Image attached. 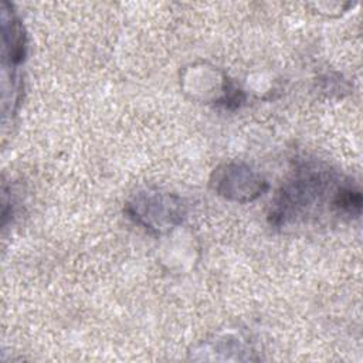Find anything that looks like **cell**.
<instances>
[{
	"label": "cell",
	"mask_w": 363,
	"mask_h": 363,
	"mask_svg": "<svg viewBox=\"0 0 363 363\" xmlns=\"http://www.w3.org/2000/svg\"><path fill=\"white\" fill-rule=\"evenodd\" d=\"M4 6V4H3ZM3 44L4 60L9 61V67L16 69L26 58L27 54V37L24 27L13 10H3Z\"/></svg>",
	"instance_id": "4"
},
{
	"label": "cell",
	"mask_w": 363,
	"mask_h": 363,
	"mask_svg": "<svg viewBox=\"0 0 363 363\" xmlns=\"http://www.w3.org/2000/svg\"><path fill=\"white\" fill-rule=\"evenodd\" d=\"M345 179L333 170L303 163L284 183L271 203L268 221L272 227H285L318 216L323 207L332 211L333 197Z\"/></svg>",
	"instance_id": "1"
},
{
	"label": "cell",
	"mask_w": 363,
	"mask_h": 363,
	"mask_svg": "<svg viewBox=\"0 0 363 363\" xmlns=\"http://www.w3.org/2000/svg\"><path fill=\"white\" fill-rule=\"evenodd\" d=\"M213 190L228 201L250 203L268 190L261 173L242 162H225L217 166L210 177Z\"/></svg>",
	"instance_id": "3"
},
{
	"label": "cell",
	"mask_w": 363,
	"mask_h": 363,
	"mask_svg": "<svg viewBox=\"0 0 363 363\" xmlns=\"http://www.w3.org/2000/svg\"><path fill=\"white\" fill-rule=\"evenodd\" d=\"M125 213L150 234L162 235L182 224L186 204L173 193L146 187L130 196L125 204Z\"/></svg>",
	"instance_id": "2"
}]
</instances>
